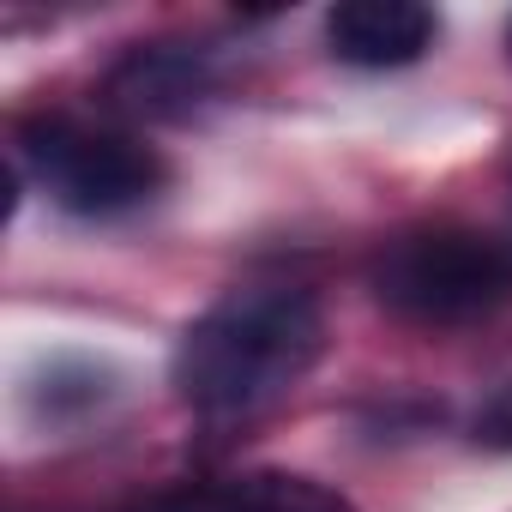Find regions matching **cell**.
Masks as SVG:
<instances>
[{
	"label": "cell",
	"instance_id": "obj_1",
	"mask_svg": "<svg viewBox=\"0 0 512 512\" xmlns=\"http://www.w3.org/2000/svg\"><path fill=\"white\" fill-rule=\"evenodd\" d=\"M326 344L308 290H235L175 344V386L205 416H247L284 398Z\"/></svg>",
	"mask_w": 512,
	"mask_h": 512
},
{
	"label": "cell",
	"instance_id": "obj_2",
	"mask_svg": "<svg viewBox=\"0 0 512 512\" xmlns=\"http://www.w3.org/2000/svg\"><path fill=\"white\" fill-rule=\"evenodd\" d=\"M374 296L416 326H470L512 302V241L482 229L398 235L374 260Z\"/></svg>",
	"mask_w": 512,
	"mask_h": 512
},
{
	"label": "cell",
	"instance_id": "obj_3",
	"mask_svg": "<svg viewBox=\"0 0 512 512\" xmlns=\"http://www.w3.org/2000/svg\"><path fill=\"white\" fill-rule=\"evenodd\" d=\"M31 175L49 187L55 205L85 211V217H109L127 211L139 199H151L163 187V163L157 151L121 139V133H91L79 121H31L19 139Z\"/></svg>",
	"mask_w": 512,
	"mask_h": 512
},
{
	"label": "cell",
	"instance_id": "obj_4",
	"mask_svg": "<svg viewBox=\"0 0 512 512\" xmlns=\"http://www.w3.org/2000/svg\"><path fill=\"white\" fill-rule=\"evenodd\" d=\"M326 43L350 67H410L434 49V13L416 0H344L326 13Z\"/></svg>",
	"mask_w": 512,
	"mask_h": 512
},
{
	"label": "cell",
	"instance_id": "obj_5",
	"mask_svg": "<svg viewBox=\"0 0 512 512\" xmlns=\"http://www.w3.org/2000/svg\"><path fill=\"white\" fill-rule=\"evenodd\" d=\"M205 91H211L205 61L187 55V49H163V43L133 49L103 85V97L121 115H139V121H181L205 103Z\"/></svg>",
	"mask_w": 512,
	"mask_h": 512
},
{
	"label": "cell",
	"instance_id": "obj_6",
	"mask_svg": "<svg viewBox=\"0 0 512 512\" xmlns=\"http://www.w3.org/2000/svg\"><path fill=\"white\" fill-rule=\"evenodd\" d=\"M151 512H356L344 494L308 482V476H284V470H253L235 476L223 488H199L181 500H163Z\"/></svg>",
	"mask_w": 512,
	"mask_h": 512
},
{
	"label": "cell",
	"instance_id": "obj_7",
	"mask_svg": "<svg viewBox=\"0 0 512 512\" xmlns=\"http://www.w3.org/2000/svg\"><path fill=\"white\" fill-rule=\"evenodd\" d=\"M476 440H482V446H512V386H500V392L476 410Z\"/></svg>",
	"mask_w": 512,
	"mask_h": 512
}]
</instances>
